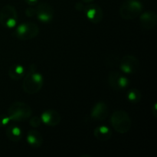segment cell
Masks as SVG:
<instances>
[{
	"label": "cell",
	"mask_w": 157,
	"mask_h": 157,
	"mask_svg": "<svg viewBox=\"0 0 157 157\" xmlns=\"http://www.w3.org/2000/svg\"><path fill=\"white\" fill-rule=\"evenodd\" d=\"M6 132L8 139L14 143L19 142L21 140V138H22V130L18 126H8Z\"/></svg>",
	"instance_id": "15"
},
{
	"label": "cell",
	"mask_w": 157,
	"mask_h": 157,
	"mask_svg": "<svg viewBox=\"0 0 157 157\" xmlns=\"http://www.w3.org/2000/svg\"><path fill=\"white\" fill-rule=\"evenodd\" d=\"M141 93L139 90L136 88L130 89L128 90L127 94V98L130 103L133 104H136V103L140 102L141 100Z\"/></svg>",
	"instance_id": "18"
},
{
	"label": "cell",
	"mask_w": 157,
	"mask_h": 157,
	"mask_svg": "<svg viewBox=\"0 0 157 157\" xmlns=\"http://www.w3.org/2000/svg\"><path fill=\"white\" fill-rule=\"evenodd\" d=\"M143 9V5L138 0H125L120 7L119 14L123 19L132 20L140 15Z\"/></svg>",
	"instance_id": "4"
},
{
	"label": "cell",
	"mask_w": 157,
	"mask_h": 157,
	"mask_svg": "<svg viewBox=\"0 0 157 157\" xmlns=\"http://www.w3.org/2000/svg\"><path fill=\"white\" fill-rule=\"evenodd\" d=\"M151 112L153 114V116H154L155 117H156V104H155L153 108L151 109Z\"/></svg>",
	"instance_id": "25"
},
{
	"label": "cell",
	"mask_w": 157,
	"mask_h": 157,
	"mask_svg": "<svg viewBox=\"0 0 157 157\" xmlns=\"http://www.w3.org/2000/svg\"><path fill=\"white\" fill-rule=\"evenodd\" d=\"M110 124L117 133L124 134L130 131L132 126V121L128 113L124 110H116L110 117Z\"/></svg>",
	"instance_id": "2"
},
{
	"label": "cell",
	"mask_w": 157,
	"mask_h": 157,
	"mask_svg": "<svg viewBox=\"0 0 157 157\" xmlns=\"http://www.w3.org/2000/svg\"><path fill=\"white\" fill-rule=\"evenodd\" d=\"M84 12L87 19L92 23H99L103 19L102 9L97 4H90L84 7Z\"/></svg>",
	"instance_id": "10"
},
{
	"label": "cell",
	"mask_w": 157,
	"mask_h": 157,
	"mask_svg": "<svg viewBox=\"0 0 157 157\" xmlns=\"http://www.w3.org/2000/svg\"><path fill=\"white\" fill-rule=\"evenodd\" d=\"M35 9H33V8H28L25 10V15H27L28 17H33L35 15Z\"/></svg>",
	"instance_id": "22"
},
{
	"label": "cell",
	"mask_w": 157,
	"mask_h": 157,
	"mask_svg": "<svg viewBox=\"0 0 157 157\" xmlns=\"http://www.w3.org/2000/svg\"><path fill=\"white\" fill-rule=\"evenodd\" d=\"M26 140L28 144L33 148H38L41 147L43 144L42 136L39 132L35 130H31L28 132Z\"/></svg>",
	"instance_id": "14"
},
{
	"label": "cell",
	"mask_w": 157,
	"mask_h": 157,
	"mask_svg": "<svg viewBox=\"0 0 157 157\" xmlns=\"http://www.w3.org/2000/svg\"><path fill=\"white\" fill-rule=\"evenodd\" d=\"M120 68L124 73L133 75L136 73L140 67V62L137 58L131 55H125L119 62Z\"/></svg>",
	"instance_id": "7"
},
{
	"label": "cell",
	"mask_w": 157,
	"mask_h": 157,
	"mask_svg": "<svg viewBox=\"0 0 157 157\" xmlns=\"http://www.w3.org/2000/svg\"><path fill=\"white\" fill-rule=\"evenodd\" d=\"M35 15L40 21L43 23H48L54 18V9L48 3H41L35 9Z\"/></svg>",
	"instance_id": "9"
},
{
	"label": "cell",
	"mask_w": 157,
	"mask_h": 157,
	"mask_svg": "<svg viewBox=\"0 0 157 157\" xmlns=\"http://www.w3.org/2000/svg\"><path fill=\"white\" fill-rule=\"evenodd\" d=\"M18 21L17 11L14 6L6 5L0 11V24L6 29L15 27Z\"/></svg>",
	"instance_id": "6"
},
{
	"label": "cell",
	"mask_w": 157,
	"mask_h": 157,
	"mask_svg": "<svg viewBox=\"0 0 157 157\" xmlns=\"http://www.w3.org/2000/svg\"><path fill=\"white\" fill-rule=\"evenodd\" d=\"M7 114L11 121L21 122L30 118L32 114V110L27 104L18 101L11 104L8 109Z\"/></svg>",
	"instance_id": "3"
},
{
	"label": "cell",
	"mask_w": 157,
	"mask_h": 157,
	"mask_svg": "<svg viewBox=\"0 0 157 157\" xmlns=\"http://www.w3.org/2000/svg\"><path fill=\"white\" fill-rule=\"evenodd\" d=\"M157 15L153 11H147L140 15V23L143 29L150 30L156 26Z\"/></svg>",
	"instance_id": "12"
},
{
	"label": "cell",
	"mask_w": 157,
	"mask_h": 157,
	"mask_svg": "<svg viewBox=\"0 0 157 157\" xmlns=\"http://www.w3.org/2000/svg\"><path fill=\"white\" fill-rule=\"evenodd\" d=\"M108 84L113 90H124L129 85V80L117 71H110L108 75Z\"/></svg>",
	"instance_id": "8"
},
{
	"label": "cell",
	"mask_w": 157,
	"mask_h": 157,
	"mask_svg": "<svg viewBox=\"0 0 157 157\" xmlns=\"http://www.w3.org/2000/svg\"><path fill=\"white\" fill-rule=\"evenodd\" d=\"M39 32L38 26L35 23L24 22L19 25L14 31L13 35L21 41H28L35 38Z\"/></svg>",
	"instance_id": "5"
},
{
	"label": "cell",
	"mask_w": 157,
	"mask_h": 157,
	"mask_svg": "<svg viewBox=\"0 0 157 157\" xmlns=\"http://www.w3.org/2000/svg\"><path fill=\"white\" fill-rule=\"evenodd\" d=\"M43 84L44 79L42 75L31 67L30 71L25 75L23 80L22 88L28 94H35L41 90Z\"/></svg>",
	"instance_id": "1"
},
{
	"label": "cell",
	"mask_w": 157,
	"mask_h": 157,
	"mask_svg": "<svg viewBox=\"0 0 157 157\" xmlns=\"http://www.w3.org/2000/svg\"><path fill=\"white\" fill-rule=\"evenodd\" d=\"M82 2H84L85 3H90L91 2H93L94 0H81Z\"/></svg>",
	"instance_id": "26"
},
{
	"label": "cell",
	"mask_w": 157,
	"mask_h": 157,
	"mask_svg": "<svg viewBox=\"0 0 157 157\" xmlns=\"http://www.w3.org/2000/svg\"><path fill=\"white\" fill-rule=\"evenodd\" d=\"M108 107L104 101H99L92 108L90 117L94 121H104L108 117Z\"/></svg>",
	"instance_id": "11"
},
{
	"label": "cell",
	"mask_w": 157,
	"mask_h": 157,
	"mask_svg": "<svg viewBox=\"0 0 157 157\" xmlns=\"http://www.w3.org/2000/svg\"><path fill=\"white\" fill-rule=\"evenodd\" d=\"M41 124V117H34L29 121V124H30L31 127H35V128H37V127H40Z\"/></svg>",
	"instance_id": "21"
},
{
	"label": "cell",
	"mask_w": 157,
	"mask_h": 157,
	"mask_svg": "<svg viewBox=\"0 0 157 157\" xmlns=\"http://www.w3.org/2000/svg\"><path fill=\"white\" fill-rule=\"evenodd\" d=\"M75 8H76L77 10L81 11V10H84V6H83L82 3H77L76 6H75Z\"/></svg>",
	"instance_id": "24"
},
{
	"label": "cell",
	"mask_w": 157,
	"mask_h": 157,
	"mask_svg": "<svg viewBox=\"0 0 157 157\" xmlns=\"http://www.w3.org/2000/svg\"><path fill=\"white\" fill-rule=\"evenodd\" d=\"M38 1V0H25V2L28 5H30V6H33V5L37 4Z\"/></svg>",
	"instance_id": "23"
},
{
	"label": "cell",
	"mask_w": 157,
	"mask_h": 157,
	"mask_svg": "<svg viewBox=\"0 0 157 157\" xmlns=\"http://www.w3.org/2000/svg\"><path fill=\"white\" fill-rule=\"evenodd\" d=\"M25 68L21 64H13L9 70V78L14 81H19L24 77Z\"/></svg>",
	"instance_id": "17"
},
{
	"label": "cell",
	"mask_w": 157,
	"mask_h": 157,
	"mask_svg": "<svg viewBox=\"0 0 157 157\" xmlns=\"http://www.w3.org/2000/svg\"><path fill=\"white\" fill-rule=\"evenodd\" d=\"M118 63V58L115 55H110L106 59V65L108 67H115Z\"/></svg>",
	"instance_id": "19"
},
{
	"label": "cell",
	"mask_w": 157,
	"mask_h": 157,
	"mask_svg": "<svg viewBox=\"0 0 157 157\" xmlns=\"http://www.w3.org/2000/svg\"><path fill=\"white\" fill-rule=\"evenodd\" d=\"M10 121L11 120L9 117L8 116V114H0V127H4L8 126Z\"/></svg>",
	"instance_id": "20"
},
{
	"label": "cell",
	"mask_w": 157,
	"mask_h": 157,
	"mask_svg": "<svg viewBox=\"0 0 157 157\" xmlns=\"http://www.w3.org/2000/svg\"><path fill=\"white\" fill-rule=\"evenodd\" d=\"M41 122L49 127H56L61 122V116L59 113L55 110H47L41 115Z\"/></svg>",
	"instance_id": "13"
},
{
	"label": "cell",
	"mask_w": 157,
	"mask_h": 157,
	"mask_svg": "<svg viewBox=\"0 0 157 157\" xmlns=\"http://www.w3.org/2000/svg\"><path fill=\"white\" fill-rule=\"evenodd\" d=\"M95 138L100 141H107L111 138L112 131L107 126H99L94 130Z\"/></svg>",
	"instance_id": "16"
}]
</instances>
